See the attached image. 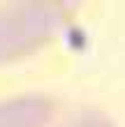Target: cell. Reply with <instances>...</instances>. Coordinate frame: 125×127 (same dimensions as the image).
<instances>
[{
	"label": "cell",
	"mask_w": 125,
	"mask_h": 127,
	"mask_svg": "<svg viewBox=\"0 0 125 127\" xmlns=\"http://www.w3.org/2000/svg\"><path fill=\"white\" fill-rule=\"evenodd\" d=\"M70 5L0 2V65L23 58L63 30Z\"/></svg>",
	"instance_id": "6da1fadb"
},
{
	"label": "cell",
	"mask_w": 125,
	"mask_h": 127,
	"mask_svg": "<svg viewBox=\"0 0 125 127\" xmlns=\"http://www.w3.org/2000/svg\"><path fill=\"white\" fill-rule=\"evenodd\" d=\"M0 127H116L90 104L53 95H23L0 102Z\"/></svg>",
	"instance_id": "7a4b0ae2"
}]
</instances>
